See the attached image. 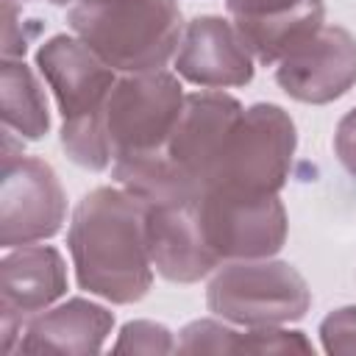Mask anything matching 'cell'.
Returning a JSON list of instances; mask_svg holds the SVG:
<instances>
[{"mask_svg":"<svg viewBox=\"0 0 356 356\" xmlns=\"http://www.w3.org/2000/svg\"><path fill=\"white\" fill-rule=\"evenodd\" d=\"M67 245L78 286L125 306L147 295L153 261L147 250V203L128 189L97 186L72 209Z\"/></svg>","mask_w":356,"mask_h":356,"instance_id":"cell-1","label":"cell"},{"mask_svg":"<svg viewBox=\"0 0 356 356\" xmlns=\"http://www.w3.org/2000/svg\"><path fill=\"white\" fill-rule=\"evenodd\" d=\"M67 22L100 61L125 75L164 70L184 36L175 0H78Z\"/></svg>","mask_w":356,"mask_h":356,"instance_id":"cell-2","label":"cell"},{"mask_svg":"<svg viewBox=\"0 0 356 356\" xmlns=\"http://www.w3.org/2000/svg\"><path fill=\"white\" fill-rule=\"evenodd\" d=\"M36 67L56 95L61 111V147L83 170L100 172L111 164L103 136V103L117 72L100 61L75 33H56L36 47Z\"/></svg>","mask_w":356,"mask_h":356,"instance_id":"cell-3","label":"cell"},{"mask_svg":"<svg viewBox=\"0 0 356 356\" xmlns=\"http://www.w3.org/2000/svg\"><path fill=\"white\" fill-rule=\"evenodd\" d=\"M206 306L225 323L245 328L286 325L309 312L312 289L289 261L236 259L211 273Z\"/></svg>","mask_w":356,"mask_h":356,"instance_id":"cell-4","label":"cell"},{"mask_svg":"<svg viewBox=\"0 0 356 356\" xmlns=\"http://www.w3.org/2000/svg\"><path fill=\"white\" fill-rule=\"evenodd\" d=\"M298 147L292 117L275 103H253L231 128L209 186L278 195L289 178Z\"/></svg>","mask_w":356,"mask_h":356,"instance_id":"cell-5","label":"cell"},{"mask_svg":"<svg viewBox=\"0 0 356 356\" xmlns=\"http://www.w3.org/2000/svg\"><path fill=\"white\" fill-rule=\"evenodd\" d=\"M181 106V81L167 70L128 72L117 78L100 117L111 161L117 156L161 150L172 134Z\"/></svg>","mask_w":356,"mask_h":356,"instance_id":"cell-6","label":"cell"},{"mask_svg":"<svg viewBox=\"0 0 356 356\" xmlns=\"http://www.w3.org/2000/svg\"><path fill=\"white\" fill-rule=\"evenodd\" d=\"M197 220L209 250L222 264L275 256L289 228L278 195H245L220 186H206L197 195Z\"/></svg>","mask_w":356,"mask_h":356,"instance_id":"cell-7","label":"cell"},{"mask_svg":"<svg viewBox=\"0 0 356 356\" xmlns=\"http://www.w3.org/2000/svg\"><path fill=\"white\" fill-rule=\"evenodd\" d=\"M67 220V195L56 170L25 153L3 156L0 172V245L19 248L44 242Z\"/></svg>","mask_w":356,"mask_h":356,"instance_id":"cell-8","label":"cell"},{"mask_svg":"<svg viewBox=\"0 0 356 356\" xmlns=\"http://www.w3.org/2000/svg\"><path fill=\"white\" fill-rule=\"evenodd\" d=\"M67 292V264L53 245L8 248L0 259V348L17 350L31 317Z\"/></svg>","mask_w":356,"mask_h":356,"instance_id":"cell-9","label":"cell"},{"mask_svg":"<svg viewBox=\"0 0 356 356\" xmlns=\"http://www.w3.org/2000/svg\"><path fill=\"white\" fill-rule=\"evenodd\" d=\"M242 111V103L220 89H197L184 95V106L164 153L195 189L203 192L211 184L222 145Z\"/></svg>","mask_w":356,"mask_h":356,"instance_id":"cell-10","label":"cell"},{"mask_svg":"<svg viewBox=\"0 0 356 356\" xmlns=\"http://www.w3.org/2000/svg\"><path fill=\"white\" fill-rule=\"evenodd\" d=\"M275 83L300 103L323 106L356 83V36L342 25H323L275 64Z\"/></svg>","mask_w":356,"mask_h":356,"instance_id":"cell-11","label":"cell"},{"mask_svg":"<svg viewBox=\"0 0 356 356\" xmlns=\"http://www.w3.org/2000/svg\"><path fill=\"white\" fill-rule=\"evenodd\" d=\"M175 72L200 89L245 86L253 81L256 58L231 19L203 14L184 25L175 53Z\"/></svg>","mask_w":356,"mask_h":356,"instance_id":"cell-12","label":"cell"},{"mask_svg":"<svg viewBox=\"0 0 356 356\" xmlns=\"http://www.w3.org/2000/svg\"><path fill=\"white\" fill-rule=\"evenodd\" d=\"M147 250L153 270L172 284H195L222 264L203 239L197 195L147 206Z\"/></svg>","mask_w":356,"mask_h":356,"instance_id":"cell-13","label":"cell"},{"mask_svg":"<svg viewBox=\"0 0 356 356\" xmlns=\"http://www.w3.org/2000/svg\"><path fill=\"white\" fill-rule=\"evenodd\" d=\"M225 8L245 47L264 67L278 64L325 25L323 0H225Z\"/></svg>","mask_w":356,"mask_h":356,"instance_id":"cell-14","label":"cell"},{"mask_svg":"<svg viewBox=\"0 0 356 356\" xmlns=\"http://www.w3.org/2000/svg\"><path fill=\"white\" fill-rule=\"evenodd\" d=\"M114 328V314L86 298H70L28 320L19 353H100Z\"/></svg>","mask_w":356,"mask_h":356,"instance_id":"cell-15","label":"cell"},{"mask_svg":"<svg viewBox=\"0 0 356 356\" xmlns=\"http://www.w3.org/2000/svg\"><path fill=\"white\" fill-rule=\"evenodd\" d=\"M0 117L3 128L22 142H36L50 131L44 89L22 58H3L0 64Z\"/></svg>","mask_w":356,"mask_h":356,"instance_id":"cell-16","label":"cell"},{"mask_svg":"<svg viewBox=\"0 0 356 356\" xmlns=\"http://www.w3.org/2000/svg\"><path fill=\"white\" fill-rule=\"evenodd\" d=\"M236 337L231 325L220 320H192L178 331V353H236Z\"/></svg>","mask_w":356,"mask_h":356,"instance_id":"cell-17","label":"cell"},{"mask_svg":"<svg viewBox=\"0 0 356 356\" xmlns=\"http://www.w3.org/2000/svg\"><path fill=\"white\" fill-rule=\"evenodd\" d=\"M236 353H314V345L303 331H286L281 325L248 328L236 337Z\"/></svg>","mask_w":356,"mask_h":356,"instance_id":"cell-18","label":"cell"},{"mask_svg":"<svg viewBox=\"0 0 356 356\" xmlns=\"http://www.w3.org/2000/svg\"><path fill=\"white\" fill-rule=\"evenodd\" d=\"M175 339L167 325L153 320H131L122 325L114 353H172Z\"/></svg>","mask_w":356,"mask_h":356,"instance_id":"cell-19","label":"cell"},{"mask_svg":"<svg viewBox=\"0 0 356 356\" xmlns=\"http://www.w3.org/2000/svg\"><path fill=\"white\" fill-rule=\"evenodd\" d=\"M325 353H356V306H339L320 323Z\"/></svg>","mask_w":356,"mask_h":356,"instance_id":"cell-20","label":"cell"},{"mask_svg":"<svg viewBox=\"0 0 356 356\" xmlns=\"http://www.w3.org/2000/svg\"><path fill=\"white\" fill-rule=\"evenodd\" d=\"M36 33H39L36 19L25 25L17 0H3V58H22Z\"/></svg>","mask_w":356,"mask_h":356,"instance_id":"cell-21","label":"cell"},{"mask_svg":"<svg viewBox=\"0 0 356 356\" xmlns=\"http://www.w3.org/2000/svg\"><path fill=\"white\" fill-rule=\"evenodd\" d=\"M334 150L345 172L356 181V106L339 120L337 134H334Z\"/></svg>","mask_w":356,"mask_h":356,"instance_id":"cell-22","label":"cell"},{"mask_svg":"<svg viewBox=\"0 0 356 356\" xmlns=\"http://www.w3.org/2000/svg\"><path fill=\"white\" fill-rule=\"evenodd\" d=\"M47 3H53V6H75L78 0H47Z\"/></svg>","mask_w":356,"mask_h":356,"instance_id":"cell-23","label":"cell"}]
</instances>
